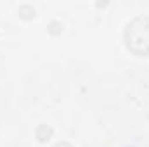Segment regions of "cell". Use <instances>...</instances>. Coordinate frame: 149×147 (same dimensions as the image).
Listing matches in <instances>:
<instances>
[{
  "label": "cell",
  "instance_id": "3",
  "mask_svg": "<svg viewBox=\"0 0 149 147\" xmlns=\"http://www.w3.org/2000/svg\"><path fill=\"white\" fill-rule=\"evenodd\" d=\"M52 147H73L70 142H66V140H63V142H57V144H54Z\"/></svg>",
  "mask_w": 149,
  "mask_h": 147
},
{
  "label": "cell",
  "instance_id": "2",
  "mask_svg": "<svg viewBox=\"0 0 149 147\" xmlns=\"http://www.w3.org/2000/svg\"><path fill=\"white\" fill-rule=\"evenodd\" d=\"M35 135H37V139L40 142H45V140H49V137L52 135V128H50L49 125H40L37 128V132H35Z\"/></svg>",
  "mask_w": 149,
  "mask_h": 147
},
{
  "label": "cell",
  "instance_id": "1",
  "mask_svg": "<svg viewBox=\"0 0 149 147\" xmlns=\"http://www.w3.org/2000/svg\"><path fill=\"white\" fill-rule=\"evenodd\" d=\"M123 43L137 57L149 55V14H139L123 28Z\"/></svg>",
  "mask_w": 149,
  "mask_h": 147
}]
</instances>
